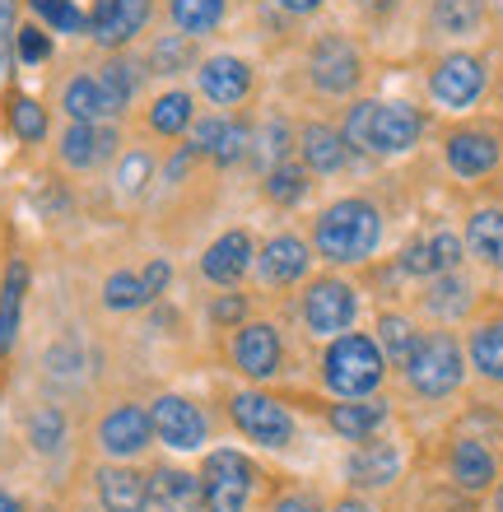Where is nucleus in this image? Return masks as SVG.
<instances>
[{"label": "nucleus", "mask_w": 503, "mask_h": 512, "mask_svg": "<svg viewBox=\"0 0 503 512\" xmlns=\"http://www.w3.org/2000/svg\"><path fill=\"white\" fill-rule=\"evenodd\" d=\"M317 252L327 256V261H336V266H350V261H364V256H373V247L382 243V215L373 201H359V196H350V201H336L331 210H322V219H317Z\"/></svg>", "instance_id": "nucleus-1"}, {"label": "nucleus", "mask_w": 503, "mask_h": 512, "mask_svg": "<svg viewBox=\"0 0 503 512\" xmlns=\"http://www.w3.org/2000/svg\"><path fill=\"white\" fill-rule=\"evenodd\" d=\"M424 131V117L406 103H359L345 117V145L368 154H406Z\"/></svg>", "instance_id": "nucleus-2"}, {"label": "nucleus", "mask_w": 503, "mask_h": 512, "mask_svg": "<svg viewBox=\"0 0 503 512\" xmlns=\"http://www.w3.org/2000/svg\"><path fill=\"white\" fill-rule=\"evenodd\" d=\"M382 368H387V359H382L378 340L336 336V345H331L327 359H322V378H327V387L336 391V396L359 401V396H373V387L382 382Z\"/></svg>", "instance_id": "nucleus-3"}, {"label": "nucleus", "mask_w": 503, "mask_h": 512, "mask_svg": "<svg viewBox=\"0 0 503 512\" xmlns=\"http://www.w3.org/2000/svg\"><path fill=\"white\" fill-rule=\"evenodd\" d=\"M406 378H410V387L420 391V396H429V401L452 396L466 378L462 345H457L452 336H443V331H438V336H424L420 345H415V354H410Z\"/></svg>", "instance_id": "nucleus-4"}, {"label": "nucleus", "mask_w": 503, "mask_h": 512, "mask_svg": "<svg viewBox=\"0 0 503 512\" xmlns=\"http://www.w3.org/2000/svg\"><path fill=\"white\" fill-rule=\"evenodd\" d=\"M252 485H257V471L243 452L233 447H219L210 452L201 466V508L205 512H243L252 499Z\"/></svg>", "instance_id": "nucleus-5"}, {"label": "nucleus", "mask_w": 503, "mask_h": 512, "mask_svg": "<svg viewBox=\"0 0 503 512\" xmlns=\"http://www.w3.org/2000/svg\"><path fill=\"white\" fill-rule=\"evenodd\" d=\"M229 410H233V424L261 447H285L294 438L289 410L280 401H271V396H261V391H238Z\"/></svg>", "instance_id": "nucleus-6"}, {"label": "nucleus", "mask_w": 503, "mask_h": 512, "mask_svg": "<svg viewBox=\"0 0 503 512\" xmlns=\"http://www.w3.org/2000/svg\"><path fill=\"white\" fill-rule=\"evenodd\" d=\"M354 312H359V298L345 280H317L308 294H303V322L313 326L317 336H340L350 331Z\"/></svg>", "instance_id": "nucleus-7"}, {"label": "nucleus", "mask_w": 503, "mask_h": 512, "mask_svg": "<svg viewBox=\"0 0 503 512\" xmlns=\"http://www.w3.org/2000/svg\"><path fill=\"white\" fill-rule=\"evenodd\" d=\"M429 94L443 103V108H471L480 94H485V66H480L476 56H443L429 75Z\"/></svg>", "instance_id": "nucleus-8"}, {"label": "nucleus", "mask_w": 503, "mask_h": 512, "mask_svg": "<svg viewBox=\"0 0 503 512\" xmlns=\"http://www.w3.org/2000/svg\"><path fill=\"white\" fill-rule=\"evenodd\" d=\"M150 424L159 433V443L177 447V452H196L205 443V415L187 396H159L150 410Z\"/></svg>", "instance_id": "nucleus-9"}, {"label": "nucleus", "mask_w": 503, "mask_h": 512, "mask_svg": "<svg viewBox=\"0 0 503 512\" xmlns=\"http://www.w3.org/2000/svg\"><path fill=\"white\" fill-rule=\"evenodd\" d=\"M308 70H313V84L322 94H350L359 84V52L345 38H322L308 52Z\"/></svg>", "instance_id": "nucleus-10"}, {"label": "nucleus", "mask_w": 503, "mask_h": 512, "mask_svg": "<svg viewBox=\"0 0 503 512\" xmlns=\"http://www.w3.org/2000/svg\"><path fill=\"white\" fill-rule=\"evenodd\" d=\"M154 438V424H150V410H140V405H117L103 424H98V447L108 452V457H140Z\"/></svg>", "instance_id": "nucleus-11"}, {"label": "nucleus", "mask_w": 503, "mask_h": 512, "mask_svg": "<svg viewBox=\"0 0 503 512\" xmlns=\"http://www.w3.org/2000/svg\"><path fill=\"white\" fill-rule=\"evenodd\" d=\"M150 24V0H98L89 14V33L103 47H122Z\"/></svg>", "instance_id": "nucleus-12"}, {"label": "nucleus", "mask_w": 503, "mask_h": 512, "mask_svg": "<svg viewBox=\"0 0 503 512\" xmlns=\"http://www.w3.org/2000/svg\"><path fill=\"white\" fill-rule=\"evenodd\" d=\"M191 149L215 163H238L252 154V135H247L243 122H233V117H205V122L191 126Z\"/></svg>", "instance_id": "nucleus-13"}, {"label": "nucleus", "mask_w": 503, "mask_h": 512, "mask_svg": "<svg viewBox=\"0 0 503 512\" xmlns=\"http://www.w3.org/2000/svg\"><path fill=\"white\" fill-rule=\"evenodd\" d=\"M201 84V94L215 103V108H233V103H243L247 89H252V66L238 61V56H210L196 75Z\"/></svg>", "instance_id": "nucleus-14"}, {"label": "nucleus", "mask_w": 503, "mask_h": 512, "mask_svg": "<svg viewBox=\"0 0 503 512\" xmlns=\"http://www.w3.org/2000/svg\"><path fill=\"white\" fill-rule=\"evenodd\" d=\"M233 364L243 368L247 378H271L275 368H280V336H275V326H266V322L238 326V336H233Z\"/></svg>", "instance_id": "nucleus-15"}, {"label": "nucleus", "mask_w": 503, "mask_h": 512, "mask_svg": "<svg viewBox=\"0 0 503 512\" xmlns=\"http://www.w3.org/2000/svg\"><path fill=\"white\" fill-rule=\"evenodd\" d=\"M98 503H103V512H150V480L131 466H103L98 471Z\"/></svg>", "instance_id": "nucleus-16"}, {"label": "nucleus", "mask_w": 503, "mask_h": 512, "mask_svg": "<svg viewBox=\"0 0 503 512\" xmlns=\"http://www.w3.org/2000/svg\"><path fill=\"white\" fill-rule=\"evenodd\" d=\"M112 149H117V131L112 126H89V122H75L66 135H61V159H66V168H75V173H89V168H98L103 159H112Z\"/></svg>", "instance_id": "nucleus-17"}, {"label": "nucleus", "mask_w": 503, "mask_h": 512, "mask_svg": "<svg viewBox=\"0 0 503 512\" xmlns=\"http://www.w3.org/2000/svg\"><path fill=\"white\" fill-rule=\"evenodd\" d=\"M247 266H252V238H247L243 229L215 238L201 256V275L215 284H238L247 275Z\"/></svg>", "instance_id": "nucleus-18"}, {"label": "nucleus", "mask_w": 503, "mask_h": 512, "mask_svg": "<svg viewBox=\"0 0 503 512\" xmlns=\"http://www.w3.org/2000/svg\"><path fill=\"white\" fill-rule=\"evenodd\" d=\"M457 266H462V238H457V233L420 238V243H410L406 256H401V270H406V275H424V280L448 275V270H457Z\"/></svg>", "instance_id": "nucleus-19"}, {"label": "nucleus", "mask_w": 503, "mask_h": 512, "mask_svg": "<svg viewBox=\"0 0 503 512\" xmlns=\"http://www.w3.org/2000/svg\"><path fill=\"white\" fill-rule=\"evenodd\" d=\"M448 163L457 177H485L499 168V140L490 131H457L448 135Z\"/></svg>", "instance_id": "nucleus-20"}, {"label": "nucleus", "mask_w": 503, "mask_h": 512, "mask_svg": "<svg viewBox=\"0 0 503 512\" xmlns=\"http://www.w3.org/2000/svg\"><path fill=\"white\" fill-rule=\"evenodd\" d=\"M150 508L154 512H196L201 508V480L173 466H159L150 475Z\"/></svg>", "instance_id": "nucleus-21"}, {"label": "nucleus", "mask_w": 503, "mask_h": 512, "mask_svg": "<svg viewBox=\"0 0 503 512\" xmlns=\"http://www.w3.org/2000/svg\"><path fill=\"white\" fill-rule=\"evenodd\" d=\"M345 471H350L354 485L382 489V485H392L396 471H401V452H396L392 443H368V447H359V452L345 461Z\"/></svg>", "instance_id": "nucleus-22"}, {"label": "nucleus", "mask_w": 503, "mask_h": 512, "mask_svg": "<svg viewBox=\"0 0 503 512\" xmlns=\"http://www.w3.org/2000/svg\"><path fill=\"white\" fill-rule=\"evenodd\" d=\"M471 303H476V289H471V280H462L457 270L434 275L429 294H424V312H429V317H438V322H457V317H466V312H471Z\"/></svg>", "instance_id": "nucleus-23"}, {"label": "nucleus", "mask_w": 503, "mask_h": 512, "mask_svg": "<svg viewBox=\"0 0 503 512\" xmlns=\"http://www.w3.org/2000/svg\"><path fill=\"white\" fill-rule=\"evenodd\" d=\"M382 419H387V401L359 396V401H345L331 410V429H336L340 438H350V443H368V438L382 429Z\"/></svg>", "instance_id": "nucleus-24"}, {"label": "nucleus", "mask_w": 503, "mask_h": 512, "mask_svg": "<svg viewBox=\"0 0 503 512\" xmlns=\"http://www.w3.org/2000/svg\"><path fill=\"white\" fill-rule=\"evenodd\" d=\"M308 247L294 238V233H285V238H271L266 243V252H261V275L271 284H294V280H303L308 275Z\"/></svg>", "instance_id": "nucleus-25"}, {"label": "nucleus", "mask_w": 503, "mask_h": 512, "mask_svg": "<svg viewBox=\"0 0 503 512\" xmlns=\"http://www.w3.org/2000/svg\"><path fill=\"white\" fill-rule=\"evenodd\" d=\"M303 163L308 173H340L350 163L345 135H336L331 126H303Z\"/></svg>", "instance_id": "nucleus-26"}, {"label": "nucleus", "mask_w": 503, "mask_h": 512, "mask_svg": "<svg viewBox=\"0 0 503 512\" xmlns=\"http://www.w3.org/2000/svg\"><path fill=\"white\" fill-rule=\"evenodd\" d=\"M452 480L462 489H490L494 480V452L480 438H462V443L452 447Z\"/></svg>", "instance_id": "nucleus-27"}, {"label": "nucleus", "mask_w": 503, "mask_h": 512, "mask_svg": "<svg viewBox=\"0 0 503 512\" xmlns=\"http://www.w3.org/2000/svg\"><path fill=\"white\" fill-rule=\"evenodd\" d=\"M24 294H28V266L24 261H10L5 284H0V354L14 350V336H19V312H24Z\"/></svg>", "instance_id": "nucleus-28"}, {"label": "nucleus", "mask_w": 503, "mask_h": 512, "mask_svg": "<svg viewBox=\"0 0 503 512\" xmlns=\"http://www.w3.org/2000/svg\"><path fill=\"white\" fill-rule=\"evenodd\" d=\"M466 247L485 261V266L503 270V210H476L466 224Z\"/></svg>", "instance_id": "nucleus-29"}, {"label": "nucleus", "mask_w": 503, "mask_h": 512, "mask_svg": "<svg viewBox=\"0 0 503 512\" xmlns=\"http://www.w3.org/2000/svg\"><path fill=\"white\" fill-rule=\"evenodd\" d=\"M98 89H103V103H108V117H122L126 103H131V94L140 89V75L131 61H108V66L94 75Z\"/></svg>", "instance_id": "nucleus-30"}, {"label": "nucleus", "mask_w": 503, "mask_h": 512, "mask_svg": "<svg viewBox=\"0 0 503 512\" xmlns=\"http://www.w3.org/2000/svg\"><path fill=\"white\" fill-rule=\"evenodd\" d=\"M61 108L75 117V122H103L108 117V103H103V89H98V80H89V75H80V80L66 84V98H61Z\"/></svg>", "instance_id": "nucleus-31"}, {"label": "nucleus", "mask_w": 503, "mask_h": 512, "mask_svg": "<svg viewBox=\"0 0 503 512\" xmlns=\"http://www.w3.org/2000/svg\"><path fill=\"white\" fill-rule=\"evenodd\" d=\"M471 364H476L480 378L503 382V322L480 326L476 336H471Z\"/></svg>", "instance_id": "nucleus-32"}, {"label": "nucleus", "mask_w": 503, "mask_h": 512, "mask_svg": "<svg viewBox=\"0 0 503 512\" xmlns=\"http://www.w3.org/2000/svg\"><path fill=\"white\" fill-rule=\"evenodd\" d=\"M480 19H485V0H438L434 5V24L448 33V38H466L476 33Z\"/></svg>", "instance_id": "nucleus-33"}, {"label": "nucleus", "mask_w": 503, "mask_h": 512, "mask_svg": "<svg viewBox=\"0 0 503 512\" xmlns=\"http://www.w3.org/2000/svg\"><path fill=\"white\" fill-rule=\"evenodd\" d=\"M224 19V0H173V24L187 38H201L210 28H219Z\"/></svg>", "instance_id": "nucleus-34"}, {"label": "nucleus", "mask_w": 503, "mask_h": 512, "mask_svg": "<svg viewBox=\"0 0 503 512\" xmlns=\"http://www.w3.org/2000/svg\"><path fill=\"white\" fill-rule=\"evenodd\" d=\"M103 303H108L112 312H136V308H145V303H154V298L136 270H117V275H108V284H103Z\"/></svg>", "instance_id": "nucleus-35"}, {"label": "nucleus", "mask_w": 503, "mask_h": 512, "mask_svg": "<svg viewBox=\"0 0 503 512\" xmlns=\"http://www.w3.org/2000/svg\"><path fill=\"white\" fill-rule=\"evenodd\" d=\"M415 345H420V336H415V326H410L406 317H382V326H378L382 359H392L396 368H406L410 354H415Z\"/></svg>", "instance_id": "nucleus-36"}, {"label": "nucleus", "mask_w": 503, "mask_h": 512, "mask_svg": "<svg viewBox=\"0 0 503 512\" xmlns=\"http://www.w3.org/2000/svg\"><path fill=\"white\" fill-rule=\"evenodd\" d=\"M28 443L38 447V452H61L66 447V415L56 410V405H42V410H33L28 415Z\"/></svg>", "instance_id": "nucleus-37"}, {"label": "nucleus", "mask_w": 503, "mask_h": 512, "mask_svg": "<svg viewBox=\"0 0 503 512\" xmlns=\"http://www.w3.org/2000/svg\"><path fill=\"white\" fill-rule=\"evenodd\" d=\"M150 126L159 135H182L191 126V94H182V89H173V94L154 98L150 108Z\"/></svg>", "instance_id": "nucleus-38"}, {"label": "nucleus", "mask_w": 503, "mask_h": 512, "mask_svg": "<svg viewBox=\"0 0 503 512\" xmlns=\"http://www.w3.org/2000/svg\"><path fill=\"white\" fill-rule=\"evenodd\" d=\"M303 191H308V168H299V163H280L266 173V196L275 205H299Z\"/></svg>", "instance_id": "nucleus-39"}, {"label": "nucleus", "mask_w": 503, "mask_h": 512, "mask_svg": "<svg viewBox=\"0 0 503 512\" xmlns=\"http://www.w3.org/2000/svg\"><path fill=\"white\" fill-rule=\"evenodd\" d=\"M10 131L19 135L24 145L42 140V135H47V108L33 103V98H24V94H14L10 98Z\"/></svg>", "instance_id": "nucleus-40"}, {"label": "nucleus", "mask_w": 503, "mask_h": 512, "mask_svg": "<svg viewBox=\"0 0 503 512\" xmlns=\"http://www.w3.org/2000/svg\"><path fill=\"white\" fill-rule=\"evenodd\" d=\"M150 66L154 75H182V70L191 66V38L187 33H168V38L154 42L150 52Z\"/></svg>", "instance_id": "nucleus-41"}, {"label": "nucleus", "mask_w": 503, "mask_h": 512, "mask_svg": "<svg viewBox=\"0 0 503 512\" xmlns=\"http://www.w3.org/2000/svg\"><path fill=\"white\" fill-rule=\"evenodd\" d=\"M28 5H33L38 19H47V28H56V33H84V28H89L84 10L70 5V0H28Z\"/></svg>", "instance_id": "nucleus-42"}, {"label": "nucleus", "mask_w": 503, "mask_h": 512, "mask_svg": "<svg viewBox=\"0 0 503 512\" xmlns=\"http://www.w3.org/2000/svg\"><path fill=\"white\" fill-rule=\"evenodd\" d=\"M257 163L266 173L280 168V163H289V126L285 122H266V131H261V140H257Z\"/></svg>", "instance_id": "nucleus-43"}, {"label": "nucleus", "mask_w": 503, "mask_h": 512, "mask_svg": "<svg viewBox=\"0 0 503 512\" xmlns=\"http://www.w3.org/2000/svg\"><path fill=\"white\" fill-rule=\"evenodd\" d=\"M150 173H154V159L145 154V149L126 154L122 168H117V191H122V196H140V191H145V182H150Z\"/></svg>", "instance_id": "nucleus-44"}, {"label": "nucleus", "mask_w": 503, "mask_h": 512, "mask_svg": "<svg viewBox=\"0 0 503 512\" xmlns=\"http://www.w3.org/2000/svg\"><path fill=\"white\" fill-rule=\"evenodd\" d=\"M14 52H19L24 66H42V61L52 56V38H47L38 24H24V28H14Z\"/></svg>", "instance_id": "nucleus-45"}, {"label": "nucleus", "mask_w": 503, "mask_h": 512, "mask_svg": "<svg viewBox=\"0 0 503 512\" xmlns=\"http://www.w3.org/2000/svg\"><path fill=\"white\" fill-rule=\"evenodd\" d=\"M47 373H52V378H75V373H80V350H75V345H52V350H47Z\"/></svg>", "instance_id": "nucleus-46"}, {"label": "nucleus", "mask_w": 503, "mask_h": 512, "mask_svg": "<svg viewBox=\"0 0 503 512\" xmlns=\"http://www.w3.org/2000/svg\"><path fill=\"white\" fill-rule=\"evenodd\" d=\"M210 322H219V326H243L247 322V294L219 298L215 308H210Z\"/></svg>", "instance_id": "nucleus-47"}, {"label": "nucleus", "mask_w": 503, "mask_h": 512, "mask_svg": "<svg viewBox=\"0 0 503 512\" xmlns=\"http://www.w3.org/2000/svg\"><path fill=\"white\" fill-rule=\"evenodd\" d=\"M10 38H14V0H0V80L10 66Z\"/></svg>", "instance_id": "nucleus-48"}, {"label": "nucleus", "mask_w": 503, "mask_h": 512, "mask_svg": "<svg viewBox=\"0 0 503 512\" xmlns=\"http://www.w3.org/2000/svg\"><path fill=\"white\" fill-rule=\"evenodd\" d=\"M140 280H145L150 298H159V294L168 289V280H173V266H168V261H150V266L140 270Z\"/></svg>", "instance_id": "nucleus-49"}, {"label": "nucleus", "mask_w": 503, "mask_h": 512, "mask_svg": "<svg viewBox=\"0 0 503 512\" xmlns=\"http://www.w3.org/2000/svg\"><path fill=\"white\" fill-rule=\"evenodd\" d=\"M271 512H322L313 499H303V494H289V499H280Z\"/></svg>", "instance_id": "nucleus-50"}, {"label": "nucleus", "mask_w": 503, "mask_h": 512, "mask_svg": "<svg viewBox=\"0 0 503 512\" xmlns=\"http://www.w3.org/2000/svg\"><path fill=\"white\" fill-rule=\"evenodd\" d=\"M280 5H285L289 14H308V10H317L322 0H280Z\"/></svg>", "instance_id": "nucleus-51"}, {"label": "nucleus", "mask_w": 503, "mask_h": 512, "mask_svg": "<svg viewBox=\"0 0 503 512\" xmlns=\"http://www.w3.org/2000/svg\"><path fill=\"white\" fill-rule=\"evenodd\" d=\"M336 512H373L368 503H359V499H345V503H336Z\"/></svg>", "instance_id": "nucleus-52"}, {"label": "nucleus", "mask_w": 503, "mask_h": 512, "mask_svg": "<svg viewBox=\"0 0 503 512\" xmlns=\"http://www.w3.org/2000/svg\"><path fill=\"white\" fill-rule=\"evenodd\" d=\"M0 512H19V503H14L10 494H0Z\"/></svg>", "instance_id": "nucleus-53"}, {"label": "nucleus", "mask_w": 503, "mask_h": 512, "mask_svg": "<svg viewBox=\"0 0 503 512\" xmlns=\"http://www.w3.org/2000/svg\"><path fill=\"white\" fill-rule=\"evenodd\" d=\"M494 512H503V485H499V494H494Z\"/></svg>", "instance_id": "nucleus-54"}]
</instances>
